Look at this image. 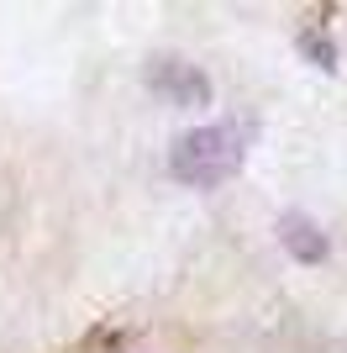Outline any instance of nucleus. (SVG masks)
<instances>
[{
	"label": "nucleus",
	"mask_w": 347,
	"mask_h": 353,
	"mask_svg": "<svg viewBox=\"0 0 347 353\" xmlns=\"http://www.w3.org/2000/svg\"><path fill=\"white\" fill-rule=\"evenodd\" d=\"M237 169H242V137L231 127H195V132L174 137L169 148V174L179 185H195V190L227 185Z\"/></svg>",
	"instance_id": "1"
},
{
	"label": "nucleus",
	"mask_w": 347,
	"mask_h": 353,
	"mask_svg": "<svg viewBox=\"0 0 347 353\" xmlns=\"http://www.w3.org/2000/svg\"><path fill=\"white\" fill-rule=\"evenodd\" d=\"M279 243H284L300 264H321V259H326V232H321L311 216H300V211H289V216L279 221Z\"/></svg>",
	"instance_id": "3"
},
{
	"label": "nucleus",
	"mask_w": 347,
	"mask_h": 353,
	"mask_svg": "<svg viewBox=\"0 0 347 353\" xmlns=\"http://www.w3.org/2000/svg\"><path fill=\"white\" fill-rule=\"evenodd\" d=\"M147 85L163 90V95L179 101V105H205L211 101V79H205L195 63H185V59H158L153 69H147Z\"/></svg>",
	"instance_id": "2"
},
{
	"label": "nucleus",
	"mask_w": 347,
	"mask_h": 353,
	"mask_svg": "<svg viewBox=\"0 0 347 353\" xmlns=\"http://www.w3.org/2000/svg\"><path fill=\"white\" fill-rule=\"evenodd\" d=\"M300 48H305V53H311V59L321 63V69H332V63H337V48L326 43L321 32H305V37H300Z\"/></svg>",
	"instance_id": "4"
}]
</instances>
